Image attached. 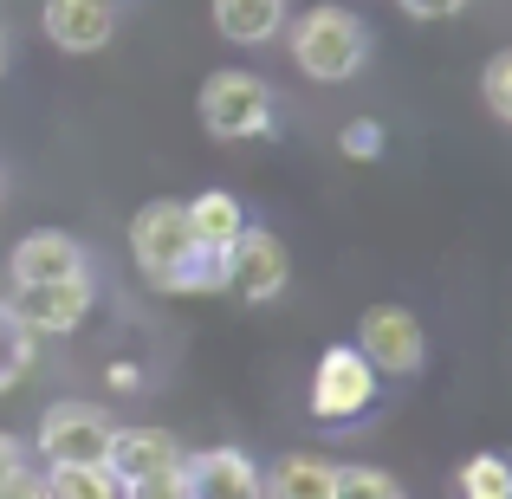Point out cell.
Returning a JSON list of instances; mask_svg holds the SVG:
<instances>
[{
	"label": "cell",
	"mask_w": 512,
	"mask_h": 499,
	"mask_svg": "<svg viewBox=\"0 0 512 499\" xmlns=\"http://www.w3.org/2000/svg\"><path fill=\"white\" fill-rule=\"evenodd\" d=\"M363 59H370V26L350 7H331L325 0V7L299 13V26H292V65H299L305 78L344 85V78L363 72Z\"/></svg>",
	"instance_id": "obj_1"
},
{
	"label": "cell",
	"mask_w": 512,
	"mask_h": 499,
	"mask_svg": "<svg viewBox=\"0 0 512 499\" xmlns=\"http://www.w3.org/2000/svg\"><path fill=\"white\" fill-rule=\"evenodd\" d=\"M130 253H137V266L163 292L182 286L188 260L201 253V240H195V227H188L182 201H150V208H137V221H130Z\"/></svg>",
	"instance_id": "obj_2"
},
{
	"label": "cell",
	"mask_w": 512,
	"mask_h": 499,
	"mask_svg": "<svg viewBox=\"0 0 512 499\" xmlns=\"http://www.w3.org/2000/svg\"><path fill=\"white\" fill-rule=\"evenodd\" d=\"M111 435H117V422L104 409H91V402H52L46 422H39V454H46V467H104Z\"/></svg>",
	"instance_id": "obj_3"
},
{
	"label": "cell",
	"mask_w": 512,
	"mask_h": 499,
	"mask_svg": "<svg viewBox=\"0 0 512 499\" xmlns=\"http://www.w3.org/2000/svg\"><path fill=\"white\" fill-rule=\"evenodd\" d=\"M201 124L214 130V137H266L273 130V91H266V78L253 72H214L208 85H201Z\"/></svg>",
	"instance_id": "obj_4"
},
{
	"label": "cell",
	"mask_w": 512,
	"mask_h": 499,
	"mask_svg": "<svg viewBox=\"0 0 512 499\" xmlns=\"http://www.w3.org/2000/svg\"><path fill=\"white\" fill-rule=\"evenodd\" d=\"M376 402V370L363 363L357 344H331L312 370V415L318 422H350Z\"/></svg>",
	"instance_id": "obj_5"
},
{
	"label": "cell",
	"mask_w": 512,
	"mask_h": 499,
	"mask_svg": "<svg viewBox=\"0 0 512 499\" xmlns=\"http://www.w3.org/2000/svg\"><path fill=\"white\" fill-rule=\"evenodd\" d=\"M357 350L376 376H415L422 370V325L402 305H370L357 318Z\"/></svg>",
	"instance_id": "obj_6"
},
{
	"label": "cell",
	"mask_w": 512,
	"mask_h": 499,
	"mask_svg": "<svg viewBox=\"0 0 512 499\" xmlns=\"http://www.w3.org/2000/svg\"><path fill=\"white\" fill-rule=\"evenodd\" d=\"M286 279H292V260L266 227H240V234L227 240V292L266 305V299L286 292Z\"/></svg>",
	"instance_id": "obj_7"
},
{
	"label": "cell",
	"mask_w": 512,
	"mask_h": 499,
	"mask_svg": "<svg viewBox=\"0 0 512 499\" xmlns=\"http://www.w3.org/2000/svg\"><path fill=\"white\" fill-rule=\"evenodd\" d=\"M91 279L78 273V279H52V286H13V299H7V312L20 318L33 337H59V331H72L78 318L91 312Z\"/></svg>",
	"instance_id": "obj_8"
},
{
	"label": "cell",
	"mask_w": 512,
	"mask_h": 499,
	"mask_svg": "<svg viewBox=\"0 0 512 499\" xmlns=\"http://www.w3.org/2000/svg\"><path fill=\"white\" fill-rule=\"evenodd\" d=\"M188 499H266V474L240 448H208L188 461Z\"/></svg>",
	"instance_id": "obj_9"
},
{
	"label": "cell",
	"mask_w": 512,
	"mask_h": 499,
	"mask_svg": "<svg viewBox=\"0 0 512 499\" xmlns=\"http://www.w3.org/2000/svg\"><path fill=\"white\" fill-rule=\"evenodd\" d=\"M46 39L59 52H98V46H111V33H117V7L111 0H46Z\"/></svg>",
	"instance_id": "obj_10"
},
{
	"label": "cell",
	"mask_w": 512,
	"mask_h": 499,
	"mask_svg": "<svg viewBox=\"0 0 512 499\" xmlns=\"http://www.w3.org/2000/svg\"><path fill=\"white\" fill-rule=\"evenodd\" d=\"M182 461H188L182 441L163 435V428H117L111 454H104L117 487H130V480H143V474H169V467H182Z\"/></svg>",
	"instance_id": "obj_11"
},
{
	"label": "cell",
	"mask_w": 512,
	"mask_h": 499,
	"mask_svg": "<svg viewBox=\"0 0 512 499\" xmlns=\"http://www.w3.org/2000/svg\"><path fill=\"white\" fill-rule=\"evenodd\" d=\"M13 286H52V279H78L85 273V247L72 234H26L20 247L7 253Z\"/></svg>",
	"instance_id": "obj_12"
},
{
	"label": "cell",
	"mask_w": 512,
	"mask_h": 499,
	"mask_svg": "<svg viewBox=\"0 0 512 499\" xmlns=\"http://www.w3.org/2000/svg\"><path fill=\"white\" fill-rule=\"evenodd\" d=\"M331 493H338V467L318 454H286L266 474V499H331Z\"/></svg>",
	"instance_id": "obj_13"
},
{
	"label": "cell",
	"mask_w": 512,
	"mask_h": 499,
	"mask_svg": "<svg viewBox=\"0 0 512 499\" xmlns=\"http://www.w3.org/2000/svg\"><path fill=\"white\" fill-rule=\"evenodd\" d=\"M286 20V0H214V26L234 46H266Z\"/></svg>",
	"instance_id": "obj_14"
},
{
	"label": "cell",
	"mask_w": 512,
	"mask_h": 499,
	"mask_svg": "<svg viewBox=\"0 0 512 499\" xmlns=\"http://www.w3.org/2000/svg\"><path fill=\"white\" fill-rule=\"evenodd\" d=\"M182 208H188V227H195L201 247H227V240L247 227V214H240V201L227 195V188H208V195L182 201Z\"/></svg>",
	"instance_id": "obj_15"
},
{
	"label": "cell",
	"mask_w": 512,
	"mask_h": 499,
	"mask_svg": "<svg viewBox=\"0 0 512 499\" xmlns=\"http://www.w3.org/2000/svg\"><path fill=\"white\" fill-rule=\"evenodd\" d=\"M39 487H46V499H124L111 467H52Z\"/></svg>",
	"instance_id": "obj_16"
},
{
	"label": "cell",
	"mask_w": 512,
	"mask_h": 499,
	"mask_svg": "<svg viewBox=\"0 0 512 499\" xmlns=\"http://www.w3.org/2000/svg\"><path fill=\"white\" fill-rule=\"evenodd\" d=\"M26 363H33V331L20 325V318L7 312V299H0V389H13L26 376Z\"/></svg>",
	"instance_id": "obj_17"
},
{
	"label": "cell",
	"mask_w": 512,
	"mask_h": 499,
	"mask_svg": "<svg viewBox=\"0 0 512 499\" xmlns=\"http://www.w3.org/2000/svg\"><path fill=\"white\" fill-rule=\"evenodd\" d=\"M461 499H512V467L500 454H474L461 467Z\"/></svg>",
	"instance_id": "obj_18"
},
{
	"label": "cell",
	"mask_w": 512,
	"mask_h": 499,
	"mask_svg": "<svg viewBox=\"0 0 512 499\" xmlns=\"http://www.w3.org/2000/svg\"><path fill=\"white\" fill-rule=\"evenodd\" d=\"M480 98H487V111L512 130V46L487 59V72H480Z\"/></svg>",
	"instance_id": "obj_19"
},
{
	"label": "cell",
	"mask_w": 512,
	"mask_h": 499,
	"mask_svg": "<svg viewBox=\"0 0 512 499\" xmlns=\"http://www.w3.org/2000/svg\"><path fill=\"white\" fill-rule=\"evenodd\" d=\"M331 499H402V487L383 467H338V493Z\"/></svg>",
	"instance_id": "obj_20"
},
{
	"label": "cell",
	"mask_w": 512,
	"mask_h": 499,
	"mask_svg": "<svg viewBox=\"0 0 512 499\" xmlns=\"http://www.w3.org/2000/svg\"><path fill=\"white\" fill-rule=\"evenodd\" d=\"M124 499H188V461H182V467H169V474H143V480H130Z\"/></svg>",
	"instance_id": "obj_21"
},
{
	"label": "cell",
	"mask_w": 512,
	"mask_h": 499,
	"mask_svg": "<svg viewBox=\"0 0 512 499\" xmlns=\"http://www.w3.org/2000/svg\"><path fill=\"white\" fill-rule=\"evenodd\" d=\"M344 156H383V130H376L370 117H357V124L344 130Z\"/></svg>",
	"instance_id": "obj_22"
},
{
	"label": "cell",
	"mask_w": 512,
	"mask_h": 499,
	"mask_svg": "<svg viewBox=\"0 0 512 499\" xmlns=\"http://www.w3.org/2000/svg\"><path fill=\"white\" fill-rule=\"evenodd\" d=\"M402 13H409V20H448V13H461L467 0H396Z\"/></svg>",
	"instance_id": "obj_23"
},
{
	"label": "cell",
	"mask_w": 512,
	"mask_h": 499,
	"mask_svg": "<svg viewBox=\"0 0 512 499\" xmlns=\"http://www.w3.org/2000/svg\"><path fill=\"white\" fill-rule=\"evenodd\" d=\"M20 474H26V448L7 435V428H0V487H7V480H20Z\"/></svg>",
	"instance_id": "obj_24"
},
{
	"label": "cell",
	"mask_w": 512,
	"mask_h": 499,
	"mask_svg": "<svg viewBox=\"0 0 512 499\" xmlns=\"http://www.w3.org/2000/svg\"><path fill=\"white\" fill-rule=\"evenodd\" d=\"M0 499H46V487H39L33 474H20V480H7V487H0Z\"/></svg>",
	"instance_id": "obj_25"
},
{
	"label": "cell",
	"mask_w": 512,
	"mask_h": 499,
	"mask_svg": "<svg viewBox=\"0 0 512 499\" xmlns=\"http://www.w3.org/2000/svg\"><path fill=\"white\" fill-rule=\"evenodd\" d=\"M0 72H7V33H0Z\"/></svg>",
	"instance_id": "obj_26"
}]
</instances>
